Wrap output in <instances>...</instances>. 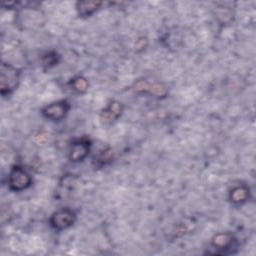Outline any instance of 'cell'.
<instances>
[{
  "mask_svg": "<svg viewBox=\"0 0 256 256\" xmlns=\"http://www.w3.org/2000/svg\"><path fill=\"white\" fill-rule=\"evenodd\" d=\"M56 63H57V54L55 52H49L43 56V65L50 67L55 65Z\"/></svg>",
  "mask_w": 256,
  "mask_h": 256,
  "instance_id": "obj_12",
  "label": "cell"
},
{
  "mask_svg": "<svg viewBox=\"0 0 256 256\" xmlns=\"http://www.w3.org/2000/svg\"><path fill=\"white\" fill-rule=\"evenodd\" d=\"M32 179L29 173L20 166H14L8 175V185L13 191H22L31 185Z\"/></svg>",
  "mask_w": 256,
  "mask_h": 256,
  "instance_id": "obj_2",
  "label": "cell"
},
{
  "mask_svg": "<svg viewBox=\"0 0 256 256\" xmlns=\"http://www.w3.org/2000/svg\"><path fill=\"white\" fill-rule=\"evenodd\" d=\"M123 106L119 101H111L101 112V119L104 123H110L116 120L122 113Z\"/></svg>",
  "mask_w": 256,
  "mask_h": 256,
  "instance_id": "obj_7",
  "label": "cell"
},
{
  "mask_svg": "<svg viewBox=\"0 0 256 256\" xmlns=\"http://www.w3.org/2000/svg\"><path fill=\"white\" fill-rule=\"evenodd\" d=\"M248 198H249V188L244 185L234 187L229 194L230 201L236 205L245 203L248 200Z\"/></svg>",
  "mask_w": 256,
  "mask_h": 256,
  "instance_id": "obj_8",
  "label": "cell"
},
{
  "mask_svg": "<svg viewBox=\"0 0 256 256\" xmlns=\"http://www.w3.org/2000/svg\"><path fill=\"white\" fill-rule=\"evenodd\" d=\"M75 219L76 215L72 210L63 208L52 214L50 218V224L56 230H64L72 226L75 222Z\"/></svg>",
  "mask_w": 256,
  "mask_h": 256,
  "instance_id": "obj_4",
  "label": "cell"
},
{
  "mask_svg": "<svg viewBox=\"0 0 256 256\" xmlns=\"http://www.w3.org/2000/svg\"><path fill=\"white\" fill-rule=\"evenodd\" d=\"M90 150V142L87 139H80L75 141L69 151V159L72 162H80L84 160Z\"/></svg>",
  "mask_w": 256,
  "mask_h": 256,
  "instance_id": "obj_6",
  "label": "cell"
},
{
  "mask_svg": "<svg viewBox=\"0 0 256 256\" xmlns=\"http://www.w3.org/2000/svg\"><path fill=\"white\" fill-rule=\"evenodd\" d=\"M20 72L10 64L2 63L0 72V91L1 94L8 95L13 92L19 82Z\"/></svg>",
  "mask_w": 256,
  "mask_h": 256,
  "instance_id": "obj_1",
  "label": "cell"
},
{
  "mask_svg": "<svg viewBox=\"0 0 256 256\" xmlns=\"http://www.w3.org/2000/svg\"><path fill=\"white\" fill-rule=\"evenodd\" d=\"M69 107L70 106L67 101H57L45 106L42 109V114L47 119H50L52 121H59L66 116Z\"/></svg>",
  "mask_w": 256,
  "mask_h": 256,
  "instance_id": "obj_5",
  "label": "cell"
},
{
  "mask_svg": "<svg viewBox=\"0 0 256 256\" xmlns=\"http://www.w3.org/2000/svg\"><path fill=\"white\" fill-rule=\"evenodd\" d=\"M88 85H89L88 81L82 76H78L71 81V86H72L73 90L76 91L77 93L86 92V90L88 89Z\"/></svg>",
  "mask_w": 256,
  "mask_h": 256,
  "instance_id": "obj_11",
  "label": "cell"
},
{
  "mask_svg": "<svg viewBox=\"0 0 256 256\" xmlns=\"http://www.w3.org/2000/svg\"><path fill=\"white\" fill-rule=\"evenodd\" d=\"M112 158V151L110 149H106L104 151H102V153L99 156V161H101L102 163H106L108 161H110Z\"/></svg>",
  "mask_w": 256,
  "mask_h": 256,
  "instance_id": "obj_13",
  "label": "cell"
},
{
  "mask_svg": "<svg viewBox=\"0 0 256 256\" xmlns=\"http://www.w3.org/2000/svg\"><path fill=\"white\" fill-rule=\"evenodd\" d=\"M101 6L99 1H79L77 2L76 9L81 17H88L92 15Z\"/></svg>",
  "mask_w": 256,
  "mask_h": 256,
  "instance_id": "obj_9",
  "label": "cell"
},
{
  "mask_svg": "<svg viewBox=\"0 0 256 256\" xmlns=\"http://www.w3.org/2000/svg\"><path fill=\"white\" fill-rule=\"evenodd\" d=\"M236 239L234 236L228 232L218 233L213 236L211 240V246L214 249L215 254H226L232 252L233 247L235 246Z\"/></svg>",
  "mask_w": 256,
  "mask_h": 256,
  "instance_id": "obj_3",
  "label": "cell"
},
{
  "mask_svg": "<svg viewBox=\"0 0 256 256\" xmlns=\"http://www.w3.org/2000/svg\"><path fill=\"white\" fill-rule=\"evenodd\" d=\"M136 90L138 91H144V92H149L153 95H156V96H163L166 94V88L165 86H163L162 84H159V83H156V84H153V85H150L148 84L147 82H143V81H140L136 84Z\"/></svg>",
  "mask_w": 256,
  "mask_h": 256,
  "instance_id": "obj_10",
  "label": "cell"
}]
</instances>
